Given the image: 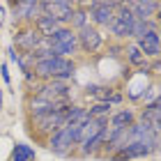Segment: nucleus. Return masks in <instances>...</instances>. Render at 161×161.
Masks as SVG:
<instances>
[{"instance_id":"f257e3e1","label":"nucleus","mask_w":161,"mask_h":161,"mask_svg":"<svg viewBox=\"0 0 161 161\" xmlns=\"http://www.w3.org/2000/svg\"><path fill=\"white\" fill-rule=\"evenodd\" d=\"M92 118H85L83 122L74 124V127H69V124H64V127H60L58 131H53L46 141H44V145H46V150L51 152V154L55 157H71L78 147V143L83 141V129L90 124Z\"/></svg>"},{"instance_id":"f03ea898","label":"nucleus","mask_w":161,"mask_h":161,"mask_svg":"<svg viewBox=\"0 0 161 161\" xmlns=\"http://www.w3.org/2000/svg\"><path fill=\"white\" fill-rule=\"evenodd\" d=\"M78 64L76 60H67V58H42V60L35 62V76L39 80H62V83H71L76 76Z\"/></svg>"},{"instance_id":"7ed1b4c3","label":"nucleus","mask_w":161,"mask_h":161,"mask_svg":"<svg viewBox=\"0 0 161 161\" xmlns=\"http://www.w3.org/2000/svg\"><path fill=\"white\" fill-rule=\"evenodd\" d=\"M44 44L53 51V55L58 58H67V60H76L78 53V44H76V32L67 25H60L58 30H53L48 37H44Z\"/></svg>"},{"instance_id":"20e7f679","label":"nucleus","mask_w":161,"mask_h":161,"mask_svg":"<svg viewBox=\"0 0 161 161\" xmlns=\"http://www.w3.org/2000/svg\"><path fill=\"white\" fill-rule=\"evenodd\" d=\"M83 7L87 9L90 25L99 28V30H108L115 12L124 7V0L122 3H115V0H92V3H83Z\"/></svg>"},{"instance_id":"39448f33","label":"nucleus","mask_w":161,"mask_h":161,"mask_svg":"<svg viewBox=\"0 0 161 161\" xmlns=\"http://www.w3.org/2000/svg\"><path fill=\"white\" fill-rule=\"evenodd\" d=\"M106 42H108L106 32L99 30V28H94V25H90V23L76 32L78 53H83V55H97L99 51H104Z\"/></svg>"},{"instance_id":"423d86ee","label":"nucleus","mask_w":161,"mask_h":161,"mask_svg":"<svg viewBox=\"0 0 161 161\" xmlns=\"http://www.w3.org/2000/svg\"><path fill=\"white\" fill-rule=\"evenodd\" d=\"M157 152H159V138L152 143H124L108 159L111 161H147V157L157 154Z\"/></svg>"},{"instance_id":"0eeeda50","label":"nucleus","mask_w":161,"mask_h":161,"mask_svg":"<svg viewBox=\"0 0 161 161\" xmlns=\"http://www.w3.org/2000/svg\"><path fill=\"white\" fill-rule=\"evenodd\" d=\"M134 23H136V19H134V14H131V9L127 7V3H124V7L115 12V16H113V21H111V25H108L111 42H120V44L131 42Z\"/></svg>"},{"instance_id":"6e6552de","label":"nucleus","mask_w":161,"mask_h":161,"mask_svg":"<svg viewBox=\"0 0 161 161\" xmlns=\"http://www.w3.org/2000/svg\"><path fill=\"white\" fill-rule=\"evenodd\" d=\"M7 19H12L14 25H32L35 19L42 14V7H39V0H19V3H9L7 5Z\"/></svg>"},{"instance_id":"1a4fd4ad","label":"nucleus","mask_w":161,"mask_h":161,"mask_svg":"<svg viewBox=\"0 0 161 161\" xmlns=\"http://www.w3.org/2000/svg\"><path fill=\"white\" fill-rule=\"evenodd\" d=\"M42 35L35 30L32 25H19L14 30V37H12V46L19 51V53H32L37 51V46L42 44Z\"/></svg>"},{"instance_id":"9d476101","label":"nucleus","mask_w":161,"mask_h":161,"mask_svg":"<svg viewBox=\"0 0 161 161\" xmlns=\"http://www.w3.org/2000/svg\"><path fill=\"white\" fill-rule=\"evenodd\" d=\"M127 7L131 9L136 21H150V19H161V3H154V0H131L127 3Z\"/></svg>"},{"instance_id":"9b49d317","label":"nucleus","mask_w":161,"mask_h":161,"mask_svg":"<svg viewBox=\"0 0 161 161\" xmlns=\"http://www.w3.org/2000/svg\"><path fill=\"white\" fill-rule=\"evenodd\" d=\"M138 48H141V53L147 58V60H157L161 55V30H150L145 32L141 39L134 42Z\"/></svg>"},{"instance_id":"f8f14e48","label":"nucleus","mask_w":161,"mask_h":161,"mask_svg":"<svg viewBox=\"0 0 161 161\" xmlns=\"http://www.w3.org/2000/svg\"><path fill=\"white\" fill-rule=\"evenodd\" d=\"M134 122H136V108L134 106L113 108V113L108 115V129H113V131H127Z\"/></svg>"},{"instance_id":"ddd939ff","label":"nucleus","mask_w":161,"mask_h":161,"mask_svg":"<svg viewBox=\"0 0 161 161\" xmlns=\"http://www.w3.org/2000/svg\"><path fill=\"white\" fill-rule=\"evenodd\" d=\"M159 115H161V99L154 101V104H147V106H141L136 111V120H141L145 124H150L152 131H161V120H159Z\"/></svg>"},{"instance_id":"4468645a","label":"nucleus","mask_w":161,"mask_h":161,"mask_svg":"<svg viewBox=\"0 0 161 161\" xmlns=\"http://www.w3.org/2000/svg\"><path fill=\"white\" fill-rule=\"evenodd\" d=\"M124 60H127V69H131V71H138V69H143V67H147V58H145L143 53H141V48L136 46L134 42H127L124 44Z\"/></svg>"},{"instance_id":"2eb2a0df","label":"nucleus","mask_w":161,"mask_h":161,"mask_svg":"<svg viewBox=\"0 0 161 161\" xmlns=\"http://www.w3.org/2000/svg\"><path fill=\"white\" fill-rule=\"evenodd\" d=\"M115 90H120V85H99V83H92V85L85 87L83 97L92 99V104H94V101H108Z\"/></svg>"},{"instance_id":"dca6fc26","label":"nucleus","mask_w":161,"mask_h":161,"mask_svg":"<svg viewBox=\"0 0 161 161\" xmlns=\"http://www.w3.org/2000/svg\"><path fill=\"white\" fill-rule=\"evenodd\" d=\"M32 28L37 30L42 37H48L53 30H58L60 28V21H58L53 14H48V12H42L37 19H35V23H32Z\"/></svg>"},{"instance_id":"f3484780","label":"nucleus","mask_w":161,"mask_h":161,"mask_svg":"<svg viewBox=\"0 0 161 161\" xmlns=\"http://www.w3.org/2000/svg\"><path fill=\"white\" fill-rule=\"evenodd\" d=\"M37 159V150L28 143H14L9 161H35Z\"/></svg>"},{"instance_id":"a211bd4d","label":"nucleus","mask_w":161,"mask_h":161,"mask_svg":"<svg viewBox=\"0 0 161 161\" xmlns=\"http://www.w3.org/2000/svg\"><path fill=\"white\" fill-rule=\"evenodd\" d=\"M87 23H90V19H87V9L83 7V3H76V9H74V14H71L67 28H71L74 32H78L80 28H85Z\"/></svg>"},{"instance_id":"6ab92c4d","label":"nucleus","mask_w":161,"mask_h":161,"mask_svg":"<svg viewBox=\"0 0 161 161\" xmlns=\"http://www.w3.org/2000/svg\"><path fill=\"white\" fill-rule=\"evenodd\" d=\"M85 113H87V118H92V120L108 118V115L113 113V106L108 104V101H94V104L85 106Z\"/></svg>"},{"instance_id":"aec40b11","label":"nucleus","mask_w":161,"mask_h":161,"mask_svg":"<svg viewBox=\"0 0 161 161\" xmlns=\"http://www.w3.org/2000/svg\"><path fill=\"white\" fill-rule=\"evenodd\" d=\"M87 118V113H85V106L83 104H71L69 106V111H67V122L64 124H69V127H74V124H78V122H83Z\"/></svg>"},{"instance_id":"412c9836","label":"nucleus","mask_w":161,"mask_h":161,"mask_svg":"<svg viewBox=\"0 0 161 161\" xmlns=\"http://www.w3.org/2000/svg\"><path fill=\"white\" fill-rule=\"evenodd\" d=\"M154 101H159V80H150V85L145 87V92L141 97V106L154 104Z\"/></svg>"},{"instance_id":"4be33fe9","label":"nucleus","mask_w":161,"mask_h":161,"mask_svg":"<svg viewBox=\"0 0 161 161\" xmlns=\"http://www.w3.org/2000/svg\"><path fill=\"white\" fill-rule=\"evenodd\" d=\"M108 104H111L113 108H115V106H122V104H124V92H122V90H115V92L111 94V99H108Z\"/></svg>"},{"instance_id":"5701e85b","label":"nucleus","mask_w":161,"mask_h":161,"mask_svg":"<svg viewBox=\"0 0 161 161\" xmlns=\"http://www.w3.org/2000/svg\"><path fill=\"white\" fill-rule=\"evenodd\" d=\"M0 78L5 80V85H12V74H9V62L0 64Z\"/></svg>"},{"instance_id":"b1692460","label":"nucleus","mask_w":161,"mask_h":161,"mask_svg":"<svg viewBox=\"0 0 161 161\" xmlns=\"http://www.w3.org/2000/svg\"><path fill=\"white\" fill-rule=\"evenodd\" d=\"M16 58H19V51L9 44V46H7V60H9L12 64H16Z\"/></svg>"},{"instance_id":"393cba45","label":"nucleus","mask_w":161,"mask_h":161,"mask_svg":"<svg viewBox=\"0 0 161 161\" xmlns=\"http://www.w3.org/2000/svg\"><path fill=\"white\" fill-rule=\"evenodd\" d=\"M5 21H7V5H3V3H0V30H3Z\"/></svg>"},{"instance_id":"a878e982","label":"nucleus","mask_w":161,"mask_h":161,"mask_svg":"<svg viewBox=\"0 0 161 161\" xmlns=\"http://www.w3.org/2000/svg\"><path fill=\"white\" fill-rule=\"evenodd\" d=\"M0 111H3V85H0Z\"/></svg>"}]
</instances>
